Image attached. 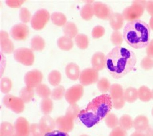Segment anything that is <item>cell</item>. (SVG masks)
<instances>
[{
    "mask_svg": "<svg viewBox=\"0 0 153 136\" xmlns=\"http://www.w3.org/2000/svg\"><path fill=\"white\" fill-rule=\"evenodd\" d=\"M137 58L134 52L121 46H116L106 56L105 68L112 77L121 78L135 67Z\"/></svg>",
    "mask_w": 153,
    "mask_h": 136,
    "instance_id": "obj_1",
    "label": "cell"
},
{
    "mask_svg": "<svg viewBox=\"0 0 153 136\" xmlns=\"http://www.w3.org/2000/svg\"><path fill=\"white\" fill-rule=\"evenodd\" d=\"M3 103L7 108L17 114L22 113L25 110V103L22 100L11 94H7L4 97Z\"/></svg>",
    "mask_w": 153,
    "mask_h": 136,
    "instance_id": "obj_5",
    "label": "cell"
},
{
    "mask_svg": "<svg viewBox=\"0 0 153 136\" xmlns=\"http://www.w3.org/2000/svg\"><path fill=\"white\" fill-rule=\"evenodd\" d=\"M63 30L66 36L71 38L76 36L78 32L77 26L71 21H68L63 25Z\"/></svg>",
    "mask_w": 153,
    "mask_h": 136,
    "instance_id": "obj_24",
    "label": "cell"
},
{
    "mask_svg": "<svg viewBox=\"0 0 153 136\" xmlns=\"http://www.w3.org/2000/svg\"><path fill=\"white\" fill-rule=\"evenodd\" d=\"M123 35L124 40L131 47L144 48L150 42V28L144 21L140 19L134 20L126 25Z\"/></svg>",
    "mask_w": 153,
    "mask_h": 136,
    "instance_id": "obj_3",
    "label": "cell"
},
{
    "mask_svg": "<svg viewBox=\"0 0 153 136\" xmlns=\"http://www.w3.org/2000/svg\"><path fill=\"white\" fill-rule=\"evenodd\" d=\"M152 99L153 100V89L152 90Z\"/></svg>",
    "mask_w": 153,
    "mask_h": 136,
    "instance_id": "obj_55",
    "label": "cell"
},
{
    "mask_svg": "<svg viewBox=\"0 0 153 136\" xmlns=\"http://www.w3.org/2000/svg\"><path fill=\"white\" fill-rule=\"evenodd\" d=\"M40 107L42 113L44 115H49L52 112L53 109V103L50 98L42 99Z\"/></svg>",
    "mask_w": 153,
    "mask_h": 136,
    "instance_id": "obj_25",
    "label": "cell"
},
{
    "mask_svg": "<svg viewBox=\"0 0 153 136\" xmlns=\"http://www.w3.org/2000/svg\"><path fill=\"white\" fill-rule=\"evenodd\" d=\"M35 92L33 88L25 86L22 88L19 92V96L25 103H29L33 100Z\"/></svg>",
    "mask_w": 153,
    "mask_h": 136,
    "instance_id": "obj_21",
    "label": "cell"
},
{
    "mask_svg": "<svg viewBox=\"0 0 153 136\" xmlns=\"http://www.w3.org/2000/svg\"><path fill=\"white\" fill-rule=\"evenodd\" d=\"M44 136H70L66 132H62L59 130H54L52 132L45 134Z\"/></svg>",
    "mask_w": 153,
    "mask_h": 136,
    "instance_id": "obj_48",
    "label": "cell"
},
{
    "mask_svg": "<svg viewBox=\"0 0 153 136\" xmlns=\"http://www.w3.org/2000/svg\"><path fill=\"white\" fill-rule=\"evenodd\" d=\"M39 125L41 129L45 134L54 131L56 122L50 115H44L39 120Z\"/></svg>",
    "mask_w": 153,
    "mask_h": 136,
    "instance_id": "obj_15",
    "label": "cell"
},
{
    "mask_svg": "<svg viewBox=\"0 0 153 136\" xmlns=\"http://www.w3.org/2000/svg\"><path fill=\"white\" fill-rule=\"evenodd\" d=\"M80 111L79 107L76 103L71 104L67 108L65 115L75 120L78 117Z\"/></svg>",
    "mask_w": 153,
    "mask_h": 136,
    "instance_id": "obj_38",
    "label": "cell"
},
{
    "mask_svg": "<svg viewBox=\"0 0 153 136\" xmlns=\"http://www.w3.org/2000/svg\"><path fill=\"white\" fill-rule=\"evenodd\" d=\"M105 122L108 127L113 129L119 125V119L115 114L109 113L105 117Z\"/></svg>",
    "mask_w": 153,
    "mask_h": 136,
    "instance_id": "obj_35",
    "label": "cell"
},
{
    "mask_svg": "<svg viewBox=\"0 0 153 136\" xmlns=\"http://www.w3.org/2000/svg\"><path fill=\"white\" fill-rule=\"evenodd\" d=\"M126 131L120 126L115 128L111 131L109 136H127Z\"/></svg>",
    "mask_w": 153,
    "mask_h": 136,
    "instance_id": "obj_46",
    "label": "cell"
},
{
    "mask_svg": "<svg viewBox=\"0 0 153 136\" xmlns=\"http://www.w3.org/2000/svg\"><path fill=\"white\" fill-rule=\"evenodd\" d=\"M11 136H18L17 135H16L15 133H14V134L12 135Z\"/></svg>",
    "mask_w": 153,
    "mask_h": 136,
    "instance_id": "obj_58",
    "label": "cell"
},
{
    "mask_svg": "<svg viewBox=\"0 0 153 136\" xmlns=\"http://www.w3.org/2000/svg\"><path fill=\"white\" fill-rule=\"evenodd\" d=\"M14 133L18 136H29L30 125L28 121L24 117H19L14 124Z\"/></svg>",
    "mask_w": 153,
    "mask_h": 136,
    "instance_id": "obj_12",
    "label": "cell"
},
{
    "mask_svg": "<svg viewBox=\"0 0 153 136\" xmlns=\"http://www.w3.org/2000/svg\"><path fill=\"white\" fill-rule=\"evenodd\" d=\"M30 46L32 49L34 51H41L45 46V41L41 36L35 35L31 39Z\"/></svg>",
    "mask_w": 153,
    "mask_h": 136,
    "instance_id": "obj_29",
    "label": "cell"
},
{
    "mask_svg": "<svg viewBox=\"0 0 153 136\" xmlns=\"http://www.w3.org/2000/svg\"><path fill=\"white\" fill-rule=\"evenodd\" d=\"M42 74L37 69L27 71L24 77V81L26 86L34 88L41 84L42 80Z\"/></svg>",
    "mask_w": 153,
    "mask_h": 136,
    "instance_id": "obj_11",
    "label": "cell"
},
{
    "mask_svg": "<svg viewBox=\"0 0 153 136\" xmlns=\"http://www.w3.org/2000/svg\"><path fill=\"white\" fill-rule=\"evenodd\" d=\"M132 118L128 114H125L120 117L119 119V125L120 127L126 131L131 129L133 127Z\"/></svg>",
    "mask_w": 153,
    "mask_h": 136,
    "instance_id": "obj_28",
    "label": "cell"
},
{
    "mask_svg": "<svg viewBox=\"0 0 153 136\" xmlns=\"http://www.w3.org/2000/svg\"><path fill=\"white\" fill-rule=\"evenodd\" d=\"M49 18L50 13L46 9H38L31 18V26L34 29H41L48 21Z\"/></svg>",
    "mask_w": 153,
    "mask_h": 136,
    "instance_id": "obj_7",
    "label": "cell"
},
{
    "mask_svg": "<svg viewBox=\"0 0 153 136\" xmlns=\"http://www.w3.org/2000/svg\"><path fill=\"white\" fill-rule=\"evenodd\" d=\"M110 95L112 100H117L124 97V91L123 87L118 83L111 85L110 90Z\"/></svg>",
    "mask_w": 153,
    "mask_h": 136,
    "instance_id": "obj_22",
    "label": "cell"
},
{
    "mask_svg": "<svg viewBox=\"0 0 153 136\" xmlns=\"http://www.w3.org/2000/svg\"><path fill=\"white\" fill-rule=\"evenodd\" d=\"M29 30L27 25L23 23L17 24L11 28L10 35L17 40H24L28 36Z\"/></svg>",
    "mask_w": 153,
    "mask_h": 136,
    "instance_id": "obj_13",
    "label": "cell"
},
{
    "mask_svg": "<svg viewBox=\"0 0 153 136\" xmlns=\"http://www.w3.org/2000/svg\"><path fill=\"white\" fill-rule=\"evenodd\" d=\"M1 51L4 53H11L14 50V45L8 38V33L4 30L1 31Z\"/></svg>",
    "mask_w": 153,
    "mask_h": 136,
    "instance_id": "obj_17",
    "label": "cell"
},
{
    "mask_svg": "<svg viewBox=\"0 0 153 136\" xmlns=\"http://www.w3.org/2000/svg\"><path fill=\"white\" fill-rule=\"evenodd\" d=\"M144 132L143 133L145 136H153V126L149 125Z\"/></svg>",
    "mask_w": 153,
    "mask_h": 136,
    "instance_id": "obj_52",
    "label": "cell"
},
{
    "mask_svg": "<svg viewBox=\"0 0 153 136\" xmlns=\"http://www.w3.org/2000/svg\"><path fill=\"white\" fill-rule=\"evenodd\" d=\"M123 97L126 102L134 103L138 98V91L134 87H128L124 91Z\"/></svg>",
    "mask_w": 153,
    "mask_h": 136,
    "instance_id": "obj_23",
    "label": "cell"
},
{
    "mask_svg": "<svg viewBox=\"0 0 153 136\" xmlns=\"http://www.w3.org/2000/svg\"><path fill=\"white\" fill-rule=\"evenodd\" d=\"M36 94L39 97L45 99L51 96V91L48 86L45 84L41 83L35 88Z\"/></svg>",
    "mask_w": 153,
    "mask_h": 136,
    "instance_id": "obj_31",
    "label": "cell"
},
{
    "mask_svg": "<svg viewBox=\"0 0 153 136\" xmlns=\"http://www.w3.org/2000/svg\"><path fill=\"white\" fill-rule=\"evenodd\" d=\"M99 77V71L93 67L87 68L80 73L79 79L81 85L87 86L97 82Z\"/></svg>",
    "mask_w": 153,
    "mask_h": 136,
    "instance_id": "obj_8",
    "label": "cell"
},
{
    "mask_svg": "<svg viewBox=\"0 0 153 136\" xmlns=\"http://www.w3.org/2000/svg\"><path fill=\"white\" fill-rule=\"evenodd\" d=\"M130 136H145L143 132H137L135 131L133 132Z\"/></svg>",
    "mask_w": 153,
    "mask_h": 136,
    "instance_id": "obj_53",
    "label": "cell"
},
{
    "mask_svg": "<svg viewBox=\"0 0 153 136\" xmlns=\"http://www.w3.org/2000/svg\"><path fill=\"white\" fill-rule=\"evenodd\" d=\"M24 1H6V3L10 7H19L21 5Z\"/></svg>",
    "mask_w": 153,
    "mask_h": 136,
    "instance_id": "obj_50",
    "label": "cell"
},
{
    "mask_svg": "<svg viewBox=\"0 0 153 136\" xmlns=\"http://www.w3.org/2000/svg\"><path fill=\"white\" fill-rule=\"evenodd\" d=\"M105 60L106 56L103 52L100 51L96 52L91 59L92 67L98 71L103 70L105 68Z\"/></svg>",
    "mask_w": 153,
    "mask_h": 136,
    "instance_id": "obj_16",
    "label": "cell"
},
{
    "mask_svg": "<svg viewBox=\"0 0 153 136\" xmlns=\"http://www.w3.org/2000/svg\"><path fill=\"white\" fill-rule=\"evenodd\" d=\"M84 88L81 84L72 86L66 91L65 97L69 104H76L83 95Z\"/></svg>",
    "mask_w": 153,
    "mask_h": 136,
    "instance_id": "obj_9",
    "label": "cell"
},
{
    "mask_svg": "<svg viewBox=\"0 0 153 136\" xmlns=\"http://www.w3.org/2000/svg\"><path fill=\"white\" fill-rule=\"evenodd\" d=\"M146 2L143 0L133 1L131 5L126 7L123 10L122 14L124 20L130 21L139 19L145 10Z\"/></svg>",
    "mask_w": 153,
    "mask_h": 136,
    "instance_id": "obj_4",
    "label": "cell"
},
{
    "mask_svg": "<svg viewBox=\"0 0 153 136\" xmlns=\"http://www.w3.org/2000/svg\"><path fill=\"white\" fill-rule=\"evenodd\" d=\"M80 15L84 19L90 20L94 15L93 4L87 3L85 4L80 10Z\"/></svg>",
    "mask_w": 153,
    "mask_h": 136,
    "instance_id": "obj_26",
    "label": "cell"
},
{
    "mask_svg": "<svg viewBox=\"0 0 153 136\" xmlns=\"http://www.w3.org/2000/svg\"><path fill=\"white\" fill-rule=\"evenodd\" d=\"M94 15L99 19L109 20L113 11L111 7L105 3L100 2H95L93 3Z\"/></svg>",
    "mask_w": 153,
    "mask_h": 136,
    "instance_id": "obj_10",
    "label": "cell"
},
{
    "mask_svg": "<svg viewBox=\"0 0 153 136\" xmlns=\"http://www.w3.org/2000/svg\"><path fill=\"white\" fill-rule=\"evenodd\" d=\"M152 116L153 117V107L152 108Z\"/></svg>",
    "mask_w": 153,
    "mask_h": 136,
    "instance_id": "obj_57",
    "label": "cell"
},
{
    "mask_svg": "<svg viewBox=\"0 0 153 136\" xmlns=\"http://www.w3.org/2000/svg\"><path fill=\"white\" fill-rule=\"evenodd\" d=\"M124 40L123 34L118 30H114L111 36V42L116 46H119L123 43Z\"/></svg>",
    "mask_w": 153,
    "mask_h": 136,
    "instance_id": "obj_40",
    "label": "cell"
},
{
    "mask_svg": "<svg viewBox=\"0 0 153 136\" xmlns=\"http://www.w3.org/2000/svg\"><path fill=\"white\" fill-rule=\"evenodd\" d=\"M12 84L11 80L8 77H4L1 79V92L6 95L10 91Z\"/></svg>",
    "mask_w": 153,
    "mask_h": 136,
    "instance_id": "obj_41",
    "label": "cell"
},
{
    "mask_svg": "<svg viewBox=\"0 0 153 136\" xmlns=\"http://www.w3.org/2000/svg\"><path fill=\"white\" fill-rule=\"evenodd\" d=\"M45 134L41 129L39 124L32 123L30 125V136H44Z\"/></svg>",
    "mask_w": 153,
    "mask_h": 136,
    "instance_id": "obj_44",
    "label": "cell"
},
{
    "mask_svg": "<svg viewBox=\"0 0 153 136\" xmlns=\"http://www.w3.org/2000/svg\"><path fill=\"white\" fill-rule=\"evenodd\" d=\"M51 19L54 24L58 26L64 25L67 21V18L63 13L54 12L51 15Z\"/></svg>",
    "mask_w": 153,
    "mask_h": 136,
    "instance_id": "obj_33",
    "label": "cell"
},
{
    "mask_svg": "<svg viewBox=\"0 0 153 136\" xmlns=\"http://www.w3.org/2000/svg\"><path fill=\"white\" fill-rule=\"evenodd\" d=\"M137 91L138 98L141 101L148 102L152 99V91L146 86H141Z\"/></svg>",
    "mask_w": 153,
    "mask_h": 136,
    "instance_id": "obj_27",
    "label": "cell"
},
{
    "mask_svg": "<svg viewBox=\"0 0 153 136\" xmlns=\"http://www.w3.org/2000/svg\"><path fill=\"white\" fill-rule=\"evenodd\" d=\"M146 9L151 16H153V1H147Z\"/></svg>",
    "mask_w": 153,
    "mask_h": 136,
    "instance_id": "obj_51",
    "label": "cell"
},
{
    "mask_svg": "<svg viewBox=\"0 0 153 136\" xmlns=\"http://www.w3.org/2000/svg\"><path fill=\"white\" fill-rule=\"evenodd\" d=\"M149 125V119L146 116L139 115L134 119L133 127L137 132H144Z\"/></svg>",
    "mask_w": 153,
    "mask_h": 136,
    "instance_id": "obj_18",
    "label": "cell"
},
{
    "mask_svg": "<svg viewBox=\"0 0 153 136\" xmlns=\"http://www.w3.org/2000/svg\"><path fill=\"white\" fill-rule=\"evenodd\" d=\"M112 107V100L110 95L102 94L93 99L85 109L81 110L78 117L83 125L89 128L105 117Z\"/></svg>",
    "mask_w": 153,
    "mask_h": 136,
    "instance_id": "obj_2",
    "label": "cell"
},
{
    "mask_svg": "<svg viewBox=\"0 0 153 136\" xmlns=\"http://www.w3.org/2000/svg\"><path fill=\"white\" fill-rule=\"evenodd\" d=\"M105 29L102 26L97 25L93 28L92 31V36L93 38L98 39L105 34Z\"/></svg>",
    "mask_w": 153,
    "mask_h": 136,
    "instance_id": "obj_45",
    "label": "cell"
},
{
    "mask_svg": "<svg viewBox=\"0 0 153 136\" xmlns=\"http://www.w3.org/2000/svg\"><path fill=\"white\" fill-rule=\"evenodd\" d=\"M31 13L26 8L22 7L19 11V17L20 21L24 23H27L31 18Z\"/></svg>",
    "mask_w": 153,
    "mask_h": 136,
    "instance_id": "obj_42",
    "label": "cell"
},
{
    "mask_svg": "<svg viewBox=\"0 0 153 136\" xmlns=\"http://www.w3.org/2000/svg\"><path fill=\"white\" fill-rule=\"evenodd\" d=\"M65 89L62 85H58L53 89L51 92V96L53 100H60L65 96Z\"/></svg>",
    "mask_w": 153,
    "mask_h": 136,
    "instance_id": "obj_39",
    "label": "cell"
},
{
    "mask_svg": "<svg viewBox=\"0 0 153 136\" xmlns=\"http://www.w3.org/2000/svg\"><path fill=\"white\" fill-rule=\"evenodd\" d=\"M80 136H89L88 135H87L83 134V135H81Z\"/></svg>",
    "mask_w": 153,
    "mask_h": 136,
    "instance_id": "obj_56",
    "label": "cell"
},
{
    "mask_svg": "<svg viewBox=\"0 0 153 136\" xmlns=\"http://www.w3.org/2000/svg\"><path fill=\"white\" fill-rule=\"evenodd\" d=\"M141 67L145 70H151L153 68V58L146 56L142 58L140 63Z\"/></svg>",
    "mask_w": 153,
    "mask_h": 136,
    "instance_id": "obj_43",
    "label": "cell"
},
{
    "mask_svg": "<svg viewBox=\"0 0 153 136\" xmlns=\"http://www.w3.org/2000/svg\"><path fill=\"white\" fill-rule=\"evenodd\" d=\"M75 40L76 45L79 48L85 49L88 47V36L86 34L82 33L77 34L75 36Z\"/></svg>",
    "mask_w": 153,
    "mask_h": 136,
    "instance_id": "obj_37",
    "label": "cell"
},
{
    "mask_svg": "<svg viewBox=\"0 0 153 136\" xmlns=\"http://www.w3.org/2000/svg\"><path fill=\"white\" fill-rule=\"evenodd\" d=\"M109 20L111 28L114 30H118L123 27L124 19L123 14L113 13Z\"/></svg>",
    "mask_w": 153,
    "mask_h": 136,
    "instance_id": "obj_20",
    "label": "cell"
},
{
    "mask_svg": "<svg viewBox=\"0 0 153 136\" xmlns=\"http://www.w3.org/2000/svg\"><path fill=\"white\" fill-rule=\"evenodd\" d=\"M57 44L60 48L68 51L72 48L73 42L71 38L65 36L59 38L57 40Z\"/></svg>",
    "mask_w": 153,
    "mask_h": 136,
    "instance_id": "obj_30",
    "label": "cell"
},
{
    "mask_svg": "<svg viewBox=\"0 0 153 136\" xmlns=\"http://www.w3.org/2000/svg\"><path fill=\"white\" fill-rule=\"evenodd\" d=\"M111 85L109 80L106 77H101L97 82L98 90L103 94L109 91Z\"/></svg>",
    "mask_w": 153,
    "mask_h": 136,
    "instance_id": "obj_34",
    "label": "cell"
},
{
    "mask_svg": "<svg viewBox=\"0 0 153 136\" xmlns=\"http://www.w3.org/2000/svg\"><path fill=\"white\" fill-rule=\"evenodd\" d=\"M74 120L66 115L62 116L56 119V125L59 131L68 132H71L74 127Z\"/></svg>",
    "mask_w": 153,
    "mask_h": 136,
    "instance_id": "obj_14",
    "label": "cell"
},
{
    "mask_svg": "<svg viewBox=\"0 0 153 136\" xmlns=\"http://www.w3.org/2000/svg\"><path fill=\"white\" fill-rule=\"evenodd\" d=\"M62 79V75L58 70H53L49 73L48 79L49 83L53 86H57L59 84Z\"/></svg>",
    "mask_w": 153,
    "mask_h": 136,
    "instance_id": "obj_36",
    "label": "cell"
},
{
    "mask_svg": "<svg viewBox=\"0 0 153 136\" xmlns=\"http://www.w3.org/2000/svg\"><path fill=\"white\" fill-rule=\"evenodd\" d=\"M146 52L147 56L153 58V39H152L146 46Z\"/></svg>",
    "mask_w": 153,
    "mask_h": 136,
    "instance_id": "obj_49",
    "label": "cell"
},
{
    "mask_svg": "<svg viewBox=\"0 0 153 136\" xmlns=\"http://www.w3.org/2000/svg\"><path fill=\"white\" fill-rule=\"evenodd\" d=\"M14 126L8 121H3L0 127V136H11L14 134Z\"/></svg>",
    "mask_w": 153,
    "mask_h": 136,
    "instance_id": "obj_32",
    "label": "cell"
},
{
    "mask_svg": "<svg viewBox=\"0 0 153 136\" xmlns=\"http://www.w3.org/2000/svg\"><path fill=\"white\" fill-rule=\"evenodd\" d=\"M14 56L17 61L24 65H32L34 62L33 51L27 48H20L16 49L14 52Z\"/></svg>",
    "mask_w": 153,
    "mask_h": 136,
    "instance_id": "obj_6",
    "label": "cell"
},
{
    "mask_svg": "<svg viewBox=\"0 0 153 136\" xmlns=\"http://www.w3.org/2000/svg\"><path fill=\"white\" fill-rule=\"evenodd\" d=\"M149 26L150 29L153 30V16H152L149 19Z\"/></svg>",
    "mask_w": 153,
    "mask_h": 136,
    "instance_id": "obj_54",
    "label": "cell"
},
{
    "mask_svg": "<svg viewBox=\"0 0 153 136\" xmlns=\"http://www.w3.org/2000/svg\"><path fill=\"white\" fill-rule=\"evenodd\" d=\"M125 102L124 97L118 100H112V107L117 110L122 109L124 107Z\"/></svg>",
    "mask_w": 153,
    "mask_h": 136,
    "instance_id": "obj_47",
    "label": "cell"
},
{
    "mask_svg": "<svg viewBox=\"0 0 153 136\" xmlns=\"http://www.w3.org/2000/svg\"><path fill=\"white\" fill-rule=\"evenodd\" d=\"M65 72L67 77L72 80H76L79 77V67L75 63H69L65 67Z\"/></svg>",
    "mask_w": 153,
    "mask_h": 136,
    "instance_id": "obj_19",
    "label": "cell"
}]
</instances>
